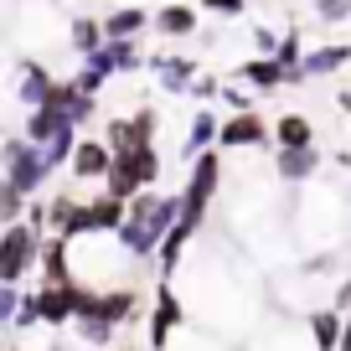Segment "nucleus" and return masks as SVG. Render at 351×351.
I'll use <instances>...</instances> for the list:
<instances>
[{"label":"nucleus","instance_id":"obj_3","mask_svg":"<svg viewBox=\"0 0 351 351\" xmlns=\"http://www.w3.org/2000/svg\"><path fill=\"white\" fill-rule=\"evenodd\" d=\"M160 171H165V160H160V150H155V145H140V150H119V155L109 160L104 191H109L114 202H124V207H130L140 191H150L155 181H160Z\"/></svg>","mask_w":351,"mask_h":351},{"label":"nucleus","instance_id":"obj_6","mask_svg":"<svg viewBox=\"0 0 351 351\" xmlns=\"http://www.w3.org/2000/svg\"><path fill=\"white\" fill-rule=\"evenodd\" d=\"M42 238L32 222H11V228H0V285H16L36 269V253H42Z\"/></svg>","mask_w":351,"mask_h":351},{"label":"nucleus","instance_id":"obj_5","mask_svg":"<svg viewBox=\"0 0 351 351\" xmlns=\"http://www.w3.org/2000/svg\"><path fill=\"white\" fill-rule=\"evenodd\" d=\"M341 212H346V202H341V191H326V186H315L310 191V202L305 207L295 212V232L305 243H336V232L346 228L351 232V217H341Z\"/></svg>","mask_w":351,"mask_h":351},{"label":"nucleus","instance_id":"obj_2","mask_svg":"<svg viewBox=\"0 0 351 351\" xmlns=\"http://www.w3.org/2000/svg\"><path fill=\"white\" fill-rule=\"evenodd\" d=\"M134 258L119 248L114 232H77L67 238V279L83 289H119L130 285Z\"/></svg>","mask_w":351,"mask_h":351},{"label":"nucleus","instance_id":"obj_33","mask_svg":"<svg viewBox=\"0 0 351 351\" xmlns=\"http://www.w3.org/2000/svg\"><path fill=\"white\" fill-rule=\"evenodd\" d=\"M315 16L326 26H336V21H346V16H351V0H315Z\"/></svg>","mask_w":351,"mask_h":351},{"label":"nucleus","instance_id":"obj_31","mask_svg":"<svg viewBox=\"0 0 351 351\" xmlns=\"http://www.w3.org/2000/svg\"><path fill=\"white\" fill-rule=\"evenodd\" d=\"M253 57H274L279 52V36H285V32H274V26H253Z\"/></svg>","mask_w":351,"mask_h":351},{"label":"nucleus","instance_id":"obj_20","mask_svg":"<svg viewBox=\"0 0 351 351\" xmlns=\"http://www.w3.org/2000/svg\"><path fill=\"white\" fill-rule=\"evenodd\" d=\"M269 134H274V145H279V150H305V145H315V124H310L300 109L279 114V119H274V130H269Z\"/></svg>","mask_w":351,"mask_h":351},{"label":"nucleus","instance_id":"obj_34","mask_svg":"<svg viewBox=\"0 0 351 351\" xmlns=\"http://www.w3.org/2000/svg\"><path fill=\"white\" fill-rule=\"evenodd\" d=\"M217 93H222V77H191V99L217 104Z\"/></svg>","mask_w":351,"mask_h":351},{"label":"nucleus","instance_id":"obj_37","mask_svg":"<svg viewBox=\"0 0 351 351\" xmlns=\"http://www.w3.org/2000/svg\"><path fill=\"white\" fill-rule=\"evenodd\" d=\"M119 351H134V346H119Z\"/></svg>","mask_w":351,"mask_h":351},{"label":"nucleus","instance_id":"obj_10","mask_svg":"<svg viewBox=\"0 0 351 351\" xmlns=\"http://www.w3.org/2000/svg\"><path fill=\"white\" fill-rule=\"evenodd\" d=\"M186 326V300L176 295V285H155V310H150V351H165L171 336Z\"/></svg>","mask_w":351,"mask_h":351},{"label":"nucleus","instance_id":"obj_35","mask_svg":"<svg viewBox=\"0 0 351 351\" xmlns=\"http://www.w3.org/2000/svg\"><path fill=\"white\" fill-rule=\"evenodd\" d=\"M197 11H207V16H243L248 5H243V0H202Z\"/></svg>","mask_w":351,"mask_h":351},{"label":"nucleus","instance_id":"obj_13","mask_svg":"<svg viewBox=\"0 0 351 351\" xmlns=\"http://www.w3.org/2000/svg\"><path fill=\"white\" fill-rule=\"evenodd\" d=\"M114 155L119 150H140V145H155V109H140V114H119L109 119V134H104Z\"/></svg>","mask_w":351,"mask_h":351},{"label":"nucleus","instance_id":"obj_23","mask_svg":"<svg viewBox=\"0 0 351 351\" xmlns=\"http://www.w3.org/2000/svg\"><path fill=\"white\" fill-rule=\"evenodd\" d=\"M305 330L310 341H315V351H341V310H315V315H305Z\"/></svg>","mask_w":351,"mask_h":351},{"label":"nucleus","instance_id":"obj_18","mask_svg":"<svg viewBox=\"0 0 351 351\" xmlns=\"http://www.w3.org/2000/svg\"><path fill=\"white\" fill-rule=\"evenodd\" d=\"M238 77L248 93H274V88H285V67L274 62V57H248V62H238Z\"/></svg>","mask_w":351,"mask_h":351},{"label":"nucleus","instance_id":"obj_14","mask_svg":"<svg viewBox=\"0 0 351 351\" xmlns=\"http://www.w3.org/2000/svg\"><path fill=\"white\" fill-rule=\"evenodd\" d=\"M119 222H124V202H114L109 191H104V197H93V202H77L67 238H77V232H119Z\"/></svg>","mask_w":351,"mask_h":351},{"label":"nucleus","instance_id":"obj_22","mask_svg":"<svg viewBox=\"0 0 351 351\" xmlns=\"http://www.w3.org/2000/svg\"><path fill=\"white\" fill-rule=\"evenodd\" d=\"M145 26H150V11H145V5H119V11L104 16V36H114V42H134Z\"/></svg>","mask_w":351,"mask_h":351},{"label":"nucleus","instance_id":"obj_27","mask_svg":"<svg viewBox=\"0 0 351 351\" xmlns=\"http://www.w3.org/2000/svg\"><path fill=\"white\" fill-rule=\"evenodd\" d=\"M67 330H73V336L83 341V346H93V351H109V346H114V336H119V330H114V326H104L99 315H77Z\"/></svg>","mask_w":351,"mask_h":351},{"label":"nucleus","instance_id":"obj_4","mask_svg":"<svg viewBox=\"0 0 351 351\" xmlns=\"http://www.w3.org/2000/svg\"><path fill=\"white\" fill-rule=\"evenodd\" d=\"M0 176L11 181L16 191H21L26 202L42 197V186L52 181V171H47L42 150H36L26 134H0Z\"/></svg>","mask_w":351,"mask_h":351},{"label":"nucleus","instance_id":"obj_30","mask_svg":"<svg viewBox=\"0 0 351 351\" xmlns=\"http://www.w3.org/2000/svg\"><path fill=\"white\" fill-rule=\"evenodd\" d=\"M253 99H258V93H248L243 83H222V93H217V104H228L232 114H248V109H253Z\"/></svg>","mask_w":351,"mask_h":351},{"label":"nucleus","instance_id":"obj_32","mask_svg":"<svg viewBox=\"0 0 351 351\" xmlns=\"http://www.w3.org/2000/svg\"><path fill=\"white\" fill-rule=\"evenodd\" d=\"M16 305H21V289H16V285H0V330H11Z\"/></svg>","mask_w":351,"mask_h":351},{"label":"nucleus","instance_id":"obj_7","mask_svg":"<svg viewBox=\"0 0 351 351\" xmlns=\"http://www.w3.org/2000/svg\"><path fill=\"white\" fill-rule=\"evenodd\" d=\"M52 67L47 62H36V57H16V67H11V99L21 104L26 114L32 109H42L47 99H52Z\"/></svg>","mask_w":351,"mask_h":351},{"label":"nucleus","instance_id":"obj_16","mask_svg":"<svg viewBox=\"0 0 351 351\" xmlns=\"http://www.w3.org/2000/svg\"><path fill=\"white\" fill-rule=\"evenodd\" d=\"M274 176L285 181V186H305V181H315V176H320V150H315V145H305V150H279L274 155Z\"/></svg>","mask_w":351,"mask_h":351},{"label":"nucleus","instance_id":"obj_1","mask_svg":"<svg viewBox=\"0 0 351 351\" xmlns=\"http://www.w3.org/2000/svg\"><path fill=\"white\" fill-rule=\"evenodd\" d=\"M176 217H181V191H140V197L124 207V222H119V248L130 253L134 263L155 258L160 253V238L176 228Z\"/></svg>","mask_w":351,"mask_h":351},{"label":"nucleus","instance_id":"obj_9","mask_svg":"<svg viewBox=\"0 0 351 351\" xmlns=\"http://www.w3.org/2000/svg\"><path fill=\"white\" fill-rule=\"evenodd\" d=\"M269 140H274V134H269V124L258 119V109H248V114H228V119L217 124V150H222V155L263 150Z\"/></svg>","mask_w":351,"mask_h":351},{"label":"nucleus","instance_id":"obj_17","mask_svg":"<svg viewBox=\"0 0 351 351\" xmlns=\"http://www.w3.org/2000/svg\"><path fill=\"white\" fill-rule=\"evenodd\" d=\"M145 67H155V83H160V93H176V99H181V93H191V77H197V62H191V57H150V62Z\"/></svg>","mask_w":351,"mask_h":351},{"label":"nucleus","instance_id":"obj_11","mask_svg":"<svg viewBox=\"0 0 351 351\" xmlns=\"http://www.w3.org/2000/svg\"><path fill=\"white\" fill-rule=\"evenodd\" d=\"M109 160H114V150L99 140V134H77L73 160H67V176H73V181H83V186H104Z\"/></svg>","mask_w":351,"mask_h":351},{"label":"nucleus","instance_id":"obj_29","mask_svg":"<svg viewBox=\"0 0 351 351\" xmlns=\"http://www.w3.org/2000/svg\"><path fill=\"white\" fill-rule=\"evenodd\" d=\"M42 326V305H36V289H21V305H16L11 330H36Z\"/></svg>","mask_w":351,"mask_h":351},{"label":"nucleus","instance_id":"obj_28","mask_svg":"<svg viewBox=\"0 0 351 351\" xmlns=\"http://www.w3.org/2000/svg\"><path fill=\"white\" fill-rule=\"evenodd\" d=\"M21 217H26V197L0 176V228H11V222H21Z\"/></svg>","mask_w":351,"mask_h":351},{"label":"nucleus","instance_id":"obj_21","mask_svg":"<svg viewBox=\"0 0 351 351\" xmlns=\"http://www.w3.org/2000/svg\"><path fill=\"white\" fill-rule=\"evenodd\" d=\"M217 114L212 109H197L191 114V124H186V145H181V155H186V160H197L202 150H217Z\"/></svg>","mask_w":351,"mask_h":351},{"label":"nucleus","instance_id":"obj_8","mask_svg":"<svg viewBox=\"0 0 351 351\" xmlns=\"http://www.w3.org/2000/svg\"><path fill=\"white\" fill-rule=\"evenodd\" d=\"M36 305H42V326L52 330H67L83 310V285L73 279H57V285H36Z\"/></svg>","mask_w":351,"mask_h":351},{"label":"nucleus","instance_id":"obj_15","mask_svg":"<svg viewBox=\"0 0 351 351\" xmlns=\"http://www.w3.org/2000/svg\"><path fill=\"white\" fill-rule=\"evenodd\" d=\"M346 62H351V47H346V42L305 47V57H300V67L289 73V83H310V77H336Z\"/></svg>","mask_w":351,"mask_h":351},{"label":"nucleus","instance_id":"obj_19","mask_svg":"<svg viewBox=\"0 0 351 351\" xmlns=\"http://www.w3.org/2000/svg\"><path fill=\"white\" fill-rule=\"evenodd\" d=\"M150 26L160 36H197L202 32V11H197V5H176V0H171V5H160V11L150 16Z\"/></svg>","mask_w":351,"mask_h":351},{"label":"nucleus","instance_id":"obj_26","mask_svg":"<svg viewBox=\"0 0 351 351\" xmlns=\"http://www.w3.org/2000/svg\"><path fill=\"white\" fill-rule=\"evenodd\" d=\"M165 351H228V346L217 341V330L191 326V320H186V326H181V330L171 336V346H165Z\"/></svg>","mask_w":351,"mask_h":351},{"label":"nucleus","instance_id":"obj_24","mask_svg":"<svg viewBox=\"0 0 351 351\" xmlns=\"http://www.w3.org/2000/svg\"><path fill=\"white\" fill-rule=\"evenodd\" d=\"M104 42H109V36H104V21H99V16H77V21L67 26V47H73L77 57H93Z\"/></svg>","mask_w":351,"mask_h":351},{"label":"nucleus","instance_id":"obj_36","mask_svg":"<svg viewBox=\"0 0 351 351\" xmlns=\"http://www.w3.org/2000/svg\"><path fill=\"white\" fill-rule=\"evenodd\" d=\"M336 104H341V109L351 114V88H341V93H336Z\"/></svg>","mask_w":351,"mask_h":351},{"label":"nucleus","instance_id":"obj_12","mask_svg":"<svg viewBox=\"0 0 351 351\" xmlns=\"http://www.w3.org/2000/svg\"><path fill=\"white\" fill-rule=\"evenodd\" d=\"M253 351H315V341H310L305 320L274 315V320H263V326H258V336H253Z\"/></svg>","mask_w":351,"mask_h":351},{"label":"nucleus","instance_id":"obj_25","mask_svg":"<svg viewBox=\"0 0 351 351\" xmlns=\"http://www.w3.org/2000/svg\"><path fill=\"white\" fill-rule=\"evenodd\" d=\"M16 32L26 36V42H52V5H21L16 11Z\"/></svg>","mask_w":351,"mask_h":351}]
</instances>
